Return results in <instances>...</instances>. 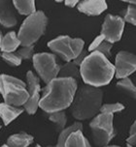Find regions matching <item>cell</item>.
Here are the masks:
<instances>
[{
  "instance_id": "cell-1",
  "label": "cell",
  "mask_w": 136,
  "mask_h": 147,
  "mask_svg": "<svg viewBox=\"0 0 136 147\" xmlns=\"http://www.w3.org/2000/svg\"><path fill=\"white\" fill-rule=\"evenodd\" d=\"M77 91V80L71 78H56L47 83L39 107L47 113L66 109L71 106Z\"/></svg>"
},
{
  "instance_id": "cell-2",
  "label": "cell",
  "mask_w": 136,
  "mask_h": 147,
  "mask_svg": "<svg viewBox=\"0 0 136 147\" xmlns=\"http://www.w3.org/2000/svg\"><path fill=\"white\" fill-rule=\"evenodd\" d=\"M79 67L84 82L93 87L109 84L115 76V66L105 55L96 51L88 54Z\"/></svg>"
},
{
  "instance_id": "cell-3",
  "label": "cell",
  "mask_w": 136,
  "mask_h": 147,
  "mask_svg": "<svg viewBox=\"0 0 136 147\" xmlns=\"http://www.w3.org/2000/svg\"><path fill=\"white\" fill-rule=\"evenodd\" d=\"M103 92L99 87L85 85L76 91L71 104V113L77 120L92 119L102 106Z\"/></svg>"
},
{
  "instance_id": "cell-4",
  "label": "cell",
  "mask_w": 136,
  "mask_h": 147,
  "mask_svg": "<svg viewBox=\"0 0 136 147\" xmlns=\"http://www.w3.org/2000/svg\"><path fill=\"white\" fill-rule=\"evenodd\" d=\"M48 20L42 11L35 12L27 16L20 28L18 38L22 47L33 46L46 30Z\"/></svg>"
},
{
  "instance_id": "cell-5",
  "label": "cell",
  "mask_w": 136,
  "mask_h": 147,
  "mask_svg": "<svg viewBox=\"0 0 136 147\" xmlns=\"http://www.w3.org/2000/svg\"><path fill=\"white\" fill-rule=\"evenodd\" d=\"M0 93L5 103L15 107L23 106L28 99L25 83L19 78L7 75L0 76Z\"/></svg>"
},
{
  "instance_id": "cell-6",
  "label": "cell",
  "mask_w": 136,
  "mask_h": 147,
  "mask_svg": "<svg viewBox=\"0 0 136 147\" xmlns=\"http://www.w3.org/2000/svg\"><path fill=\"white\" fill-rule=\"evenodd\" d=\"M93 141L98 147L108 145L110 141L116 136L114 128V115L99 113L92 118L90 123Z\"/></svg>"
},
{
  "instance_id": "cell-7",
  "label": "cell",
  "mask_w": 136,
  "mask_h": 147,
  "mask_svg": "<svg viewBox=\"0 0 136 147\" xmlns=\"http://www.w3.org/2000/svg\"><path fill=\"white\" fill-rule=\"evenodd\" d=\"M84 46L85 43L82 39L70 38L66 35L59 36L48 43L49 48L66 62L73 61L77 58L83 51Z\"/></svg>"
},
{
  "instance_id": "cell-8",
  "label": "cell",
  "mask_w": 136,
  "mask_h": 147,
  "mask_svg": "<svg viewBox=\"0 0 136 147\" xmlns=\"http://www.w3.org/2000/svg\"><path fill=\"white\" fill-rule=\"evenodd\" d=\"M33 66L43 81L49 83L57 78L61 70V65L56 62V56L52 53H37L33 56Z\"/></svg>"
},
{
  "instance_id": "cell-9",
  "label": "cell",
  "mask_w": 136,
  "mask_h": 147,
  "mask_svg": "<svg viewBox=\"0 0 136 147\" xmlns=\"http://www.w3.org/2000/svg\"><path fill=\"white\" fill-rule=\"evenodd\" d=\"M124 29V20L119 16L107 15L101 27V35L106 41L114 44L122 39Z\"/></svg>"
},
{
  "instance_id": "cell-10",
  "label": "cell",
  "mask_w": 136,
  "mask_h": 147,
  "mask_svg": "<svg viewBox=\"0 0 136 147\" xmlns=\"http://www.w3.org/2000/svg\"><path fill=\"white\" fill-rule=\"evenodd\" d=\"M115 76L122 80L136 72V55L129 51H120L115 59Z\"/></svg>"
},
{
  "instance_id": "cell-11",
  "label": "cell",
  "mask_w": 136,
  "mask_h": 147,
  "mask_svg": "<svg viewBox=\"0 0 136 147\" xmlns=\"http://www.w3.org/2000/svg\"><path fill=\"white\" fill-rule=\"evenodd\" d=\"M27 91L28 99L23 106L28 114H34L37 111L39 107V101H40V90L41 86L38 78L36 77L31 71H28L27 74Z\"/></svg>"
},
{
  "instance_id": "cell-12",
  "label": "cell",
  "mask_w": 136,
  "mask_h": 147,
  "mask_svg": "<svg viewBox=\"0 0 136 147\" xmlns=\"http://www.w3.org/2000/svg\"><path fill=\"white\" fill-rule=\"evenodd\" d=\"M77 6L81 13L88 16H98L107 9L106 0H83Z\"/></svg>"
},
{
  "instance_id": "cell-13",
  "label": "cell",
  "mask_w": 136,
  "mask_h": 147,
  "mask_svg": "<svg viewBox=\"0 0 136 147\" xmlns=\"http://www.w3.org/2000/svg\"><path fill=\"white\" fill-rule=\"evenodd\" d=\"M0 23L5 27H13L17 24V18L9 0H0Z\"/></svg>"
},
{
  "instance_id": "cell-14",
  "label": "cell",
  "mask_w": 136,
  "mask_h": 147,
  "mask_svg": "<svg viewBox=\"0 0 136 147\" xmlns=\"http://www.w3.org/2000/svg\"><path fill=\"white\" fill-rule=\"evenodd\" d=\"M23 111L22 109L19 107H15L6 103L0 104V117L4 125H9L13 120H15Z\"/></svg>"
},
{
  "instance_id": "cell-15",
  "label": "cell",
  "mask_w": 136,
  "mask_h": 147,
  "mask_svg": "<svg viewBox=\"0 0 136 147\" xmlns=\"http://www.w3.org/2000/svg\"><path fill=\"white\" fill-rule=\"evenodd\" d=\"M32 142V136L27 133H20L10 136L7 140V145L9 147H28Z\"/></svg>"
},
{
  "instance_id": "cell-16",
  "label": "cell",
  "mask_w": 136,
  "mask_h": 147,
  "mask_svg": "<svg viewBox=\"0 0 136 147\" xmlns=\"http://www.w3.org/2000/svg\"><path fill=\"white\" fill-rule=\"evenodd\" d=\"M20 45V42L18 38V35L15 32L7 33L4 37H2V41H1V49L2 52H14L19 46Z\"/></svg>"
},
{
  "instance_id": "cell-17",
  "label": "cell",
  "mask_w": 136,
  "mask_h": 147,
  "mask_svg": "<svg viewBox=\"0 0 136 147\" xmlns=\"http://www.w3.org/2000/svg\"><path fill=\"white\" fill-rule=\"evenodd\" d=\"M64 147H91L88 140L84 136L82 130L73 132L68 136Z\"/></svg>"
},
{
  "instance_id": "cell-18",
  "label": "cell",
  "mask_w": 136,
  "mask_h": 147,
  "mask_svg": "<svg viewBox=\"0 0 136 147\" xmlns=\"http://www.w3.org/2000/svg\"><path fill=\"white\" fill-rule=\"evenodd\" d=\"M13 4L20 15L29 16L36 12L35 0H13Z\"/></svg>"
},
{
  "instance_id": "cell-19",
  "label": "cell",
  "mask_w": 136,
  "mask_h": 147,
  "mask_svg": "<svg viewBox=\"0 0 136 147\" xmlns=\"http://www.w3.org/2000/svg\"><path fill=\"white\" fill-rule=\"evenodd\" d=\"M78 130H83V124L81 122H75L69 127H65L61 132H59L58 138H57V143L56 147H64L66 140L73 132Z\"/></svg>"
},
{
  "instance_id": "cell-20",
  "label": "cell",
  "mask_w": 136,
  "mask_h": 147,
  "mask_svg": "<svg viewBox=\"0 0 136 147\" xmlns=\"http://www.w3.org/2000/svg\"><path fill=\"white\" fill-rule=\"evenodd\" d=\"M80 70L78 69V66L73 61L67 62L64 66L61 67L58 73V78H71L77 80L79 78Z\"/></svg>"
},
{
  "instance_id": "cell-21",
  "label": "cell",
  "mask_w": 136,
  "mask_h": 147,
  "mask_svg": "<svg viewBox=\"0 0 136 147\" xmlns=\"http://www.w3.org/2000/svg\"><path fill=\"white\" fill-rule=\"evenodd\" d=\"M49 119L51 122L56 124V131H58V132H61V131L63 130L67 122L66 114H65V112L63 110L56 111V112H53V113H49Z\"/></svg>"
},
{
  "instance_id": "cell-22",
  "label": "cell",
  "mask_w": 136,
  "mask_h": 147,
  "mask_svg": "<svg viewBox=\"0 0 136 147\" xmlns=\"http://www.w3.org/2000/svg\"><path fill=\"white\" fill-rule=\"evenodd\" d=\"M117 86L124 92L129 93L133 99H136V85L129 78H122L118 81Z\"/></svg>"
},
{
  "instance_id": "cell-23",
  "label": "cell",
  "mask_w": 136,
  "mask_h": 147,
  "mask_svg": "<svg viewBox=\"0 0 136 147\" xmlns=\"http://www.w3.org/2000/svg\"><path fill=\"white\" fill-rule=\"evenodd\" d=\"M124 109V106L122 103H112V104H104L100 107L101 113L107 114H115L117 112H121Z\"/></svg>"
},
{
  "instance_id": "cell-24",
  "label": "cell",
  "mask_w": 136,
  "mask_h": 147,
  "mask_svg": "<svg viewBox=\"0 0 136 147\" xmlns=\"http://www.w3.org/2000/svg\"><path fill=\"white\" fill-rule=\"evenodd\" d=\"M2 58L5 62L10 64L11 66H20L22 63V59L18 54L14 53V52H2L1 53Z\"/></svg>"
},
{
  "instance_id": "cell-25",
  "label": "cell",
  "mask_w": 136,
  "mask_h": 147,
  "mask_svg": "<svg viewBox=\"0 0 136 147\" xmlns=\"http://www.w3.org/2000/svg\"><path fill=\"white\" fill-rule=\"evenodd\" d=\"M124 20L136 26V5L129 4L125 11Z\"/></svg>"
},
{
  "instance_id": "cell-26",
  "label": "cell",
  "mask_w": 136,
  "mask_h": 147,
  "mask_svg": "<svg viewBox=\"0 0 136 147\" xmlns=\"http://www.w3.org/2000/svg\"><path fill=\"white\" fill-rule=\"evenodd\" d=\"M18 55L20 57V59H31L34 56V47L28 46V47H22L18 51Z\"/></svg>"
},
{
  "instance_id": "cell-27",
  "label": "cell",
  "mask_w": 136,
  "mask_h": 147,
  "mask_svg": "<svg viewBox=\"0 0 136 147\" xmlns=\"http://www.w3.org/2000/svg\"><path fill=\"white\" fill-rule=\"evenodd\" d=\"M112 47H113V44L109 43L108 41L104 40L102 43L99 45L98 48L95 49L96 51L100 52L103 55H105L107 58L111 57V49H112Z\"/></svg>"
},
{
  "instance_id": "cell-28",
  "label": "cell",
  "mask_w": 136,
  "mask_h": 147,
  "mask_svg": "<svg viewBox=\"0 0 136 147\" xmlns=\"http://www.w3.org/2000/svg\"><path fill=\"white\" fill-rule=\"evenodd\" d=\"M126 142L130 145L136 146V120L129 129V136L126 138Z\"/></svg>"
},
{
  "instance_id": "cell-29",
  "label": "cell",
  "mask_w": 136,
  "mask_h": 147,
  "mask_svg": "<svg viewBox=\"0 0 136 147\" xmlns=\"http://www.w3.org/2000/svg\"><path fill=\"white\" fill-rule=\"evenodd\" d=\"M104 40H105V38H104V36L103 35H99L97 36L96 38L93 40L92 42L90 43V45L88 46V52H91V51H95L96 49L98 48V46L100 45L102 42H103Z\"/></svg>"
},
{
  "instance_id": "cell-30",
  "label": "cell",
  "mask_w": 136,
  "mask_h": 147,
  "mask_svg": "<svg viewBox=\"0 0 136 147\" xmlns=\"http://www.w3.org/2000/svg\"><path fill=\"white\" fill-rule=\"evenodd\" d=\"M88 51H84V49H83V51L81 52V53H80L79 55H78L77 58H76L75 60H73V62H74L75 64L77 65V66H80L81 63L83 62V60L85 59V58H86V56L88 55Z\"/></svg>"
},
{
  "instance_id": "cell-31",
  "label": "cell",
  "mask_w": 136,
  "mask_h": 147,
  "mask_svg": "<svg viewBox=\"0 0 136 147\" xmlns=\"http://www.w3.org/2000/svg\"><path fill=\"white\" fill-rule=\"evenodd\" d=\"M64 3H65V6L74 8L79 3V0H64Z\"/></svg>"
},
{
  "instance_id": "cell-32",
  "label": "cell",
  "mask_w": 136,
  "mask_h": 147,
  "mask_svg": "<svg viewBox=\"0 0 136 147\" xmlns=\"http://www.w3.org/2000/svg\"><path fill=\"white\" fill-rule=\"evenodd\" d=\"M121 1L126 2V3L132 4V5H136V0H121Z\"/></svg>"
},
{
  "instance_id": "cell-33",
  "label": "cell",
  "mask_w": 136,
  "mask_h": 147,
  "mask_svg": "<svg viewBox=\"0 0 136 147\" xmlns=\"http://www.w3.org/2000/svg\"><path fill=\"white\" fill-rule=\"evenodd\" d=\"M104 147H121V146H117V145H106V146H104Z\"/></svg>"
},
{
  "instance_id": "cell-34",
  "label": "cell",
  "mask_w": 136,
  "mask_h": 147,
  "mask_svg": "<svg viewBox=\"0 0 136 147\" xmlns=\"http://www.w3.org/2000/svg\"><path fill=\"white\" fill-rule=\"evenodd\" d=\"M1 41H2V35H1V32H0V47H1Z\"/></svg>"
},
{
  "instance_id": "cell-35",
  "label": "cell",
  "mask_w": 136,
  "mask_h": 147,
  "mask_svg": "<svg viewBox=\"0 0 136 147\" xmlns=\"http://www.w3.org/2000/svg\"><path fill=\"white\" fill-rule=\"evenodd\" d=\"M126 147H135V146H133V145H130V144H129V143H127V144H126Z\"/></svg>"
},
{
  "instance_id": "cell-36",
  "label": "cell",
  "mask_w": 136,
  "mask_h": 147,
  "mask_svg": "<svg viewBox=\"0 0 136 147\" xmlns=\"http://www.w3.org/2000/svg\"><path fill=\"white\" fill-rule=\"evenodd\" d=\"M1 147H9V146H8V145H7V144H5V145H2Z\"/></svg>"
},
{
  "instance_id": "cell-37",
  "label": "cell",
  "mask_w": 136,
  "mask_h": 147,
  "mask_svg": "<svg viewBox=\"0 0 136 147\" xmlns=\"http://www.w3.org/2000/svg\"><path fill=\"white\" fill-rule=\"evenodd\" d=\"M56 2H62L63 0H56Z\"/></svg>"
},
{
  "instance_id": "cell-38",
  "label": "cell",
  "mask_w": 136,
  "mask_h": 147,
  "mask_svg": "<svg viewBox=\"0 0 136 147\" xmlns=\"http://www.w3.org/2000/svg\"><path fill=\"white\" fill-rule=\"evenodd\" d=\"M134 83H135V85H136V77L134 78Z\"/></svg>"
},
{
  "instance_id": "cell-39",
  "label": "cell",
  "mask_w": 136,
  "mask_h": 147,
  "mask_svg": "<svg viewBox=\"0 0 136 147\" xmlns=\"http://www.w3.org/2000/svg\"><path fill=\"white\" fill-rule=\"evenodd\" d=\"M47 147H56V146H52V145H49V146H47Z\"/></svg>"
},
{
  "instance_id": "cell-40",
  "label": "cell",
  "mask_w": 136,
  "mask_h": 147,
  "mask_svg": "<svg viewBox=\"0 0 136 147\" xmlns=\"http://www.w3.org/2000/svg\"><path fill=\"white\" fill-rule=\"evenodd\" d=\"M35 147H41V146H40V145H36Z\"/></svg>"
},
{
  "instance_id": "cell-41",
  "label": "cell",
  "mask_w": 136,
  "mask_h": 147,
  "mask_svg": "<svg viewBox=\"0 0 136 147\" xmlns=\"http://www.w3.org/2000/svg\"><path fill=\"white\" fill-rule=\"evenodd\" d=\"M0 130H1V126H0Z\"/></svg>"
}]
</instances>
